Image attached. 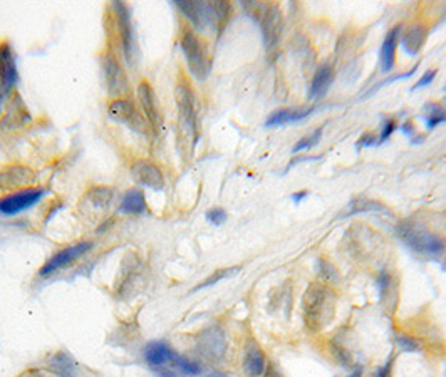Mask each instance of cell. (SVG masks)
Returning <instances> with one entry per match:
<instances>
[{
  "instance_id": "cell-10",
  "label": "cell",
  "mask_w": 446,
  "mask_h": 377,
  "mask_svg": "<svg viewBox=\"0 0 446 377\" xmlns=\"http://www.w3.org/2000/svg\"><path fill=\"white\" fill-rule=\"evenodd\" d=\"M44 188H25V190L15 191V193H9L0 198V215L6 217H14V215L22 213V211L32 208L36 203L41 202V198L44 196Z\"/></svg>"
},
{
  "instance_id": "cell-38",
  "label": "cell",
  "mask_w": 446,
  "mask_h": 377,
  "mask_svg": "<svg viewBox=\"0 0 446 377\" xmlns=\"http://www.w3.org/2000/svg\"><path fill=\"white\" fill-rule=\"evenodd\" d=\"M391 365H393V359L387 360V363L384 364L383 367H379L378 371H376L374 374H372L371 377H390V374H391Z\"/></svg>"
},
{
  "instance_id": "cell-34",
  "label": "cell",
  "mask_w": 446,
  "mask_h": 377,
  "mask_svg": "<svg viewBox=\"0 0 446 377\" xmlns=\"http://www.w3.org/2000/svg\"><path fill=\"white\" fill-rule=\"evenodd\" d=\"M206 220H209L211 225L220 226L223 223L226 222V213L223 208H211L210 211H206Z\"/></svg>"
},
{
  "instance_id": "cell-21",
  "label": "cell",
  "mask_w": 446,
  "mask_h": 377,
  "mask_svg": "<svg viewBox=\"0 0 446 377\" xmlns=\"http://www.w3.org/2000/svg\"><path fill=\"white\" fill-rule=\"evenodd\" d=\"M334 80V71L329 64L321 65V67L315 71L312 83H310L309 87V99H319L328 92Z\"/></svg>"
},
{
  "instance_id": "cell-3",
  "label": "cell",
  "mask_w": 446,
  "mask_h": 377,
  "mask_svg": "<svg viewBox=\"0 0 446 377\" xmlns=\"http://www.w3.org/2000/svg\"><path fill=\"white\" fill-rule=\"evenodd\" d=\"M182 14L198 30H205L211 24L222 25L229 19L230 6L225 2H175Z\"/></svg>"
},
{
  "instance_id": "cell-44",
  "label": "cell",
  "mask_w": 446,
  "mask_h": 377,
  "mask_svg": "<svg viewBox=\"0 0 446 377\" xmlns=\"http://www.w3.org/2000/svg\"><path fill=\"white\" fill-rule=\"evenodd\" d=\"M206 377H229L226 374H223V372H218V371H211L209 376Z\"/></svg>"
},
{
  "instance_id": "cell-33",
  "label": "cell",
  "mask_w": 446,
  "mask_h": 377,
  "mask_svg": "<svg viewBox=\"0 0 446 377\" xmlns=\"http://www.w3.org/2000/svg\"><path fill=\"white\" fill-rule=\"evenodd\" d=\"M396 344L399 345L401 351H406V352H418V349H420V344H418L416 341H413V338L406 336L396 337Z\"/></svg>"
},
{
  "instance_id": "cell-36",
  "label": "cell",
  "mask_w": 446,
  "mask_h": 377,
  "mask_svg": "<svg viewBox=\"0 0 446 377\" xmlns=\"http://www.w3.org/2000/svg\"><path fill=\"white\" fill-rule=\"evenodd\" d=\"M434 76H436V71H426L425 74L421 76V79L418 80L416 84H414V87H413V91H416V89H420V87H425V86H428L429 83H433V79H434Z\"/></svg>"
},
{
  "instance_id": "cell-28",
  "label": "cell",
  "mask_w": 446,
  "mask_h": 377,
  "mask_svg": "<svg viewBox=\"0 0 446 377\" xmlns=\"http://www.w3.org/2000/svg\"><path fill=\"white\" fill-rule=\"evenodd\" d=\"M240 270L238 267H233V268H220V270H215L213 275H210L209 279L203 280L202 283H200L198 287H195V292L200 290V288H205V287H210V286H215V283H218L220 280L223 279H229V277L235 275V273Z\"/></svg>"
},
{
  "instance_id": "cell-23",
  "label": "cell",
  "mask_w": 446,
  "mask_h": 377,
  "mask_svg": "<svg viewBox=\"0 0 446 377\" xmlns=\"http://www.w3.org/2000/svg\"><path fill=\"white\" fill-rule=\"evenodd\" d=\"M113 202V190L107 186H94L87 191L83 205L92 211H105Z\"/></svg>"
},
{
  "instance_id": "cell-22",
  "label": "cell",
  "mask_w": 446,
  "mask_h": 377,
  "mask_svg": "<svg viewBox=\"0 0 446 377\" xmlns=\"http://www.w3.org/2000/svg\"><path fill=\"white\" fill-rule=\"evenodd\" d=\"M399 30L401 27H394L393 30H390L384 39L383 45H381V69L384 72H390L394 69V63H396V45H398V37H399Z\"/></svg>"
},
{
  "instance_id": "cell-30",
  "label": "cell",
  "mask_w": 446,
  "mask_h": 377,
  "mask_svg": "<svg viewBox=\"0 0 446 377\" xmlns=\"http://www.w3.org/2000/svg\"><path fill=\"white\" fill-rule=\"evenodd\" d=\"M321 134H322V128H317L314 131V133L307 134L306 138H302V140L294 146V149H292V151L299 153V151H302V149L312 148V146L319 143V140H321Z\"/></svg>"
},
{
  "instance_id": "cell-39",
  "label": "cell",
  "mask_w": 446,
  "mask_h": 377,
  "mask_svg": "<svg viewBox=\"0 0 446 377\" xmlns=\"http://www.w3.org/2000/svg\"><path fill=\"white\" fill-rule=\"evenodd\" d=\"M22 377H47L42 371H37V369H32V371H27Z\"/></svg>"
},
{
  "instance_id": "cell-40",
  "label": "cell",
  "mask_w": 446,
  "mask_h": 377,
  "mask_svg": "<svg viewBox=\"0 0 446 377\" xmlns=\"http://www.w3.org/2000/svg\"><path fill=\"white\" fill-rule=\"evenodd\" d=\"M413 122L411 121H406L405 122V126H403V131H405V133L407 134V136H413Z\"/></svg>"
},
{
  "instance_id": "cell-16",
  "label": "cell",
  "mask_w": 446,
  "mask_h": 377,
  "mask_svg": "<svg viewBox=\"0 0 446 377\" xmlns=\"http://www.w3.org/2000/svg\"><path fill=\"white\" fill-rule=\"evenodd\" d=\"M131 175L134 182L153 191H161L164 188V175L160 166L151 161L140 160L133 164Z\"/></svg>"
},
{
  "instance_id": "cell-11",
  "label": "cell",
  "mask_w": 446,
  "mask_h": 377,
  "mask_svg": "<svg viewBox=\"0 0 446 377\" xmlns=\"http://www.w3.org/2000/svg\"><path fill=\"white\" fill-rule=\"evenodd\" d=\"M36 182V171L24 164H7L0 169V191H6V193H15L25 188H32Z\"/></svg>"
},
{
  "instance_id": "cell-35",
  "label": "cell",
  "mask_w": 446,
  "mask_h": 377,
  "mask_svg": "<svg viewBox=\"0 0 446 377\" xmlns=\"http://www.w3.org/2000/svg\"><path fill=\"white\" fill-rule=\"evenodd\" d=\"M396 129V121L394 119H386L384 121V126H383V131H381V134L378 136V143H384V141L387 140V138L391 136V134L394 133Z\"/></svg>"
},
{
  "instance_id": "cell-24",
  "label": "cell",
  "mask_w": 446,
  "mask_h": 377,
  "mask_svg": "<svg viewBox=\"0 0 446 377\" xmlns=\"http://www.w3.org/2000/svg\"><path fill=\"white\" fill-rule=\"evenodd\" d=\"M425 41H426V29L420 24H414L407 27L405 30L401 44L406 54H410V56H416V54L421 51Z\"/></svg>"
},
{
  "instance_id": "cell-29",
  "label": "cell",
  "mask_w": 446,
  "mask_h": 377,
  "mask_svg": "<svg viewBox=\"0 0 446 377\" xmlns=\"http://www.w3.org/2000/svg\"><path fill=\"white\" fill-rule=\"evenodd\" d=\"M178 371L182 376H188V377H197L203 372L202 365L195 360H190L188 357L180 356L178 359Z\"/></svg>"
},
{
  "instance_id": "cell-25",
  "label": "cell",
  "mask_w": 446,
  "mask_h": 377,
  "mask_svg": "<svg viewBox=\"0 0 446 377\" xmlns=\"http://www.w3.org/2000/svg\"><path fill=\"white\" fill-rule=\"evenodd\" d=\"M312 111L314 107H302V109H280L267 119V126H282V125H287V122L301 121V119H306L309 114H312Z\"/></svg>"
},
{
  "instance_id": "cell-37",
  "label": "cell",
  "mask_w": 446,
  "mask_h": 377,
  "mask_svg": "<svg viewBox=\"0 0 446 377\" xmlns=\"http://www.w3.org/2000/svg\"><path fill=\"white\" fill-rule=\"evenodd\" d=\"M376 144H379L378 143V138L374 136V134H371V133H368V134H363V136H361V140L357 141V149H361V148H364V146H376Z\"/></svg>"
},
{
  "instance_id": "cell-43",
  "label": "cell",
  "mask_w": 446,
  "mask_h": 377,
  "mask_svg": "<svg viewBox=\"0 0 446 377\" xmlns=\"http://www.w3.org/2000/svg\"><path fill=\"white\" fill-rule=\"evenodd\" d=\"M267 377H282V376H280L279 372H277L274 367H270V369H268V371H267Z\"/></svg>"
},
{
  "instance_id": "cell-14",
  "label": "cell",
  "mask_w": 446,
  "mask_h": 377,
  "mask_svg": "<svg viewBox=\"0 0 446 377\" xmlns=\"http://www.w3.org/2000/svg\"><path fill=\"white\" fill-rule=\"evenodd\" d=\"M103 67H105L107 92L111 94V98L121 99V96L128 89V79H126L125 69L121 67V64H119V61L113 52L105 54V57H103Z\"/></svg>"
},
{
  "instance_id": "cell-13",
  "label": "cell",
  "mask_w": 446,
  "mask_h": 377,
  "mask_svg": "<svg viewBox=\"0 0 446 377\" xmlns=\"http://www.w3.org/2000/svg\"><path fill=\"white\" fill-rule=\"evenodd\" d=\"M91 247H92L91 241H79V244H74V245H71V247H67V248L61 250V252L54 253L51 259H49L41 267L39 275L41 277H49V275H52V273H56L57 270H61V268L67 267V265H71L72 261L81 259V257H83L84 253L89 252Z\"/></svg>"
},
{
  "instance_id": "cell-27",
  "label": "cell",
  "mask_w": 446,
  "mask_h": 377,
  "mask_svg": "<svg viewBox=\"0 0 446 377\" xmlns=\"http://www.w3.org/2000/svg\"><path fill=\"white\" fill-rule=\"evenodd\" d=\"M425 109H426L425 111L426 128L428 129H433L436 128L438 125H441V122H446V111L440 105H436V103H433V105H426Z\"/></svg>"
},
{
  "instance_id": "cell-9",
  "label": "cell",
  "mask_w": 446,
  "mask_h": 377,
  "mask_svg": "<svg viewBox=\"0 0 446 377\" xmlns=\"http://www.w3.org/2000/svg\"><path fill=\"white\" fill-rule=\"evenodd\" d=\"M109 116L114 119V121L121 122V125L128 126L129 129H133L134 133L146 134L148 133V122H146L145 114L134 106V103L129 101V99H113L109 103Z\"/></svg>"
},
{
  "instance_id": "cell-31",
  "label": "cell",
  "mask_w": 446,
  "mask_h": 377,
  "mask_svg": "<svg viewBox=\"0 0 446 377\" xmlns=\"http://www.w3.org/2000/svg\"><path fill=\"white\" fill-rule=\"evenodd\" d=\"M330 352L334 354V357H336V360L341 365H344V367H354V364H352V356L346 351L344 347H341V345L337 344H332L330 345Z\"/></svg>"
},
{
  "instance_id": "cell-41",
  "label": "cell",
  "mask_w": 446,
  "mask_h": 377,
  "mask_svg": "<svg viewBox=\"0 0 446 377\" xmlns=\"http://www.w3.org/2000/svg\"><path fill=\"white\" fill-rule=\"evenodd\" d=\"M307 196V191H301V193H294L292 195V200H294L295 203H299V202H302L304 198H306Z\"/></svg>"
},
{
  "instance_id": "cell-1",
  "label": "cell",
  "mask_w": 446,
  "mask_h": 377,
  "mask_svg": "<svg viewBox=\"0 0 446 377\" xmlns=\"http://www.w3.org/2000/svg\"><path fill=\"white\" fill-rule=\"evenodd\" d=\"M336 305L337 297L328 283H310L302 297L304 322L312 332L326 329L336 315Z\"/></svg>"
},
{
  "instance_id": "cell-6",
  "label": "cell",
  "mask_w": 446,
  "mask_h": 377,
  "mask_svg": "<svg viewBox=\"0 0 446 377\" xmlns=\"http://www.w3.org/2000/svg\"><path fill=\"white\" fill-rule=\"evenodd\" d=\"M245 9L252 14V17H255V21L259 22L262 27L264 41L267 49H274L279 42L280 34H282V14L277 3H255L247 2L244 3Z\"/></svg>"
},
{
  "instance_id": "cell-4",
  "label": "cell",
  "mask_w": 446,
  "mask_h": 377,
  "mask_svg": "<svg viewBox=\"0 0 446 377\" xmlns=\"http://www.w3.org/2000/svg\"><path fill=\"white\" fill-rule=\"evenodd\" d=\"M398 233L407 247L420 255L436 259L443 255L446 250V241L443 238L413 223H403L398 228Z\"/></svg>"
},
{
  "instance_id": "cell-15",
  "label": "cell",
  "mask_w": 446,
  "mask_h": 377,
  "mask_svg": "<svg viewBox=\"0 0 446 377\" xmlns=\"http://www.w3.org/2000/svg\"><path fill=\"white\" fill-rule=\"evenodd\" d=\"M138 99H140L145 118L148 119L149 129L155 134H160L161 126H163V118H161V111L158 107L155 91H153L151 84L148 80H141L138 84Z\"/></svg>"
},
{
  "instance_id": "cell-2",
  "label": "cell",
  "mask_w": 446,
  "mask_h": 377,
  "mask_svg": "<svg viewBox=\"0 0 446 377\" xmlns=\"http://www.w3.org/2000/svg\"><path fill=\"white\" fill-rule=\"evenodd\" d=\"M176 105H178V140L182 151L193 153L198 141V118L193 89L187 80H180L176 86Z\"/></svg>"
},
{
  "instance_id": "cell-17",
  "label": "cell",
  "mask_w": 446,
  "mask_h": 377,
  "mask_svg": "<svg viewBox=\"0 0 446 377\" xmlns=\"http://www.w3.org/2000/svg\"><path fill=\"white\" fill-rule=\"evenodd\" d=\"M19 80L17 64L10 42H0V86L3 91L14 89Z\"/></svg>"
},
{
  "instance_id": "cell-26",
  "label": "cell",
  "mask_w": 446,
  "mask_h": 377,
  "mask_svg": "<svg viewBox=\"0 0 446 377\" xmlns=\"http://www.w3.org/2000/svg\"><path fill=\"white\" fill-rule=\"evenodd\" d=\"M369 211H376V213H390V210L383 205V203L376 202V200H354L351 202L348 208V217L357 213H369Z\"/></svg>"
},
{
  "instance_id": "cell-32",
  "label": "cell",
  "mask_w": 446,
  "mask_h": 377,
  "mask_svg": "<svg viewBox=\"0 0 446 377\" xmlns=\"http://www.w3.org/2000/svg\"><path fill=\"white\" fill-rule=\"evenodd\" d=\"M319 273L324 279V283H332L337 279V270L329 263V261L321 260L319 261Z\"/></svg>"
},
{
  "instance_id": "cell-8",
  "label": "cell",
  "mask_w": 446,
  "mask_h": 377,
  "mask_svg": "<svg viewBox=\"0 0 446 377\" xmlns=\"http://www.w3.org/2000/svg\"><path fill=\"white\" fill-rule=\"evenodd\" d=\"M226 347H229L226 334L220 325L206 327L205 330L198 334L197 341H195V351L198 352L202 359L209 360V363H220L225 357Z\"/></svg>"
},
{
  "instance_id": "cell-7",
  "label": "cell",
  "mask_w": 446,
  "mask_h": 377,
  "mask_svg": "<svg viewBox=\"0 0 446 377\" xmlns=\"http://www.w3.org/2000/svg\"><path fill=\"white\" fill-rule=\"evenodd\" d=\"M182 49L188 69L197 79H205L210 72V56L206 45L191 29L182 30Z\"/></svg>"
},
{
  "instance_id": "cell-19",
  "label": "cell",
  "mask_w": 446,
  "mask_h": 377,
  "mask_svg": "<svg viewBox=\"0 0 446 377\" xmlns=\"http://www.w3.org/2000/svg\"><path fill=\"white\" fill-rule=\"evenodd\" d=\"M148 211V205H146V196L143 190L140 188H131L123 195L121 203H119V213L121 215H143Z\"/></svg>"
},
{
  "instance_id": "cell-42",
  "label": "cell",
  "mask_w": 446,
  "mask_h": 377,
  "mask_svg": "<svg viewBox=\"0 0 446 377\" xmlns=\"http://www.w3.org/2000/svg\"><path fill=\"white\" fill-rule=\"evenodd\" d=\"M361 376H363V367H361V365H357V367H354V372H352V374L349 377H361Z\"/></svg>"
},
{
  "instance_id": "cell-20",
  "label": "cell",
  "mask_w": 446,
  "mask_h": 377,
  "mask_svg": "<svg viewBox=\"0 0 446 377\" xmlns=\"http://www.w3.org/2000/svg\"><path fill=\"white\" fill-rule=\"evenodd\" d=\"M47 371L56 377H76L78 365L66 351H59L47 360Z\"/></svg>"
},
{
  "instance_id": "cell-12",
  "label": "cell",
  "mask_w": 446,
  "mask_h": 377,
  "mask_svg": "<svg viewBox=\"0 0 446 377\" xmlns=\"http://www.w3.org/2000/svg\"><path fill=\"white\" fill-rule=\"evenodd\" d=\"M114 10V24H116V34L119 45L125 59L129 64L133 63V54H134V37H133V24H131V15H129V9L121 2H113Z\"/></svg>"
},
{
  "instance_id": "cell-5",
  "label": "cell",
  "mask_w": 446,
  "mask_h": 377,
  "mask_svg": "<svg viewBox=\"0 0 446 377\" xmlns=\"http://www.w3.org/2000/svg\"><path fill=\"white\" fill-rule=\"evenodd\" d=\"M145 363L156 372L158 377H182L178 371L180 354L167 342L153 341L143 351Z\"/></svg>"
},
{
  "instance_id": "cell-18",
  "label": "cell",
  "mask_w": 446,
  "mask_h": 377,
  "mask_svg": "<svg viewBox=\"0 0 446 377\" xmlns=\"http://www.w3.org/2000/svg\"><path fill=\"white\" fill-rule=\"evenodd\" d=\"M244 371L247 377H262L267 371V360H265V354L260 349L259 344L250 341L245 345L244 352Z\"/></svg>"
},
{
  "instance_id": "cell-45",
  "label": "cell",
  "mask_w": 446,
  "mask_h": 377,
  "mask_svg": "<svg viewBox=\"0 0 446 377\" xmlns=\"http://www.w3.org/2000/svg\"><path fill=\"white\" fill-rule=\"evenodd\" d=\"M0 103H2V86H0Z\"/></svg>"
}]
</instances>
